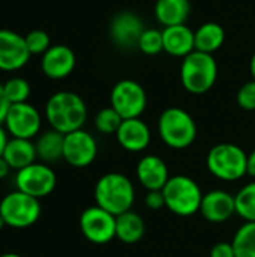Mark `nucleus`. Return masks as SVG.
I'll list each match as a JSON object with an SVG mask.
<instances>
[{"instance_id": "1", "label": "nucleus", "mask_w": 255, "mask_h": 257, "mask_svg": "<svg viewBox=\"0 0 255 257\" xmlns=\"http://www.w3.org/2000/svg\"><path fill=\"white\" fill-rule=\"evenodd\" d=\"M45 119L51 130L69 134L84 126L87 120V105L78 93L60 90L48 98L45 104Z\"/></svg>"}, {"instance_id": "2", "label": "nucleus", "mask_w": 255, "mask_h": 257, "mask_svg": "<svg viewBox=\"0 0 255 257\" xmlns=\"http://www.w3.org/2000/svg\"><path fill=\"white\" fill-rule=\"evenodd\" d=\"M93 194L96 205L116 217L131 211L135 202V188L131 179L119 172L102 175L95 185Z\"/></svg>"}, {"instance_id": "3", "label": "nucleus", "mask_w": 255, "mask_h": 257, "mask_svg": "<svg viewBox=\"0 0 255 257\" xmlns=\"http://www.w3.org/2000/svg\"><path fill=\"white\" fill-rule=\"evenodd\" d=\"M218 78V63L213 54L194 50L182 59L180 81L186 92L203 95L209 92Z\"/></svg>"}, {"instance_id": "4", "label": "nucleus", "mask_w": 255, "mask_h": 257, "mask_svg": "<svg viewBox=\"0 0 255 257\" xmlns=\"http://www.w3.org/2000/svg\"><path fill=\"white\" fill-rule=\"evenodd\" d=\"M161 140L171 149H186L197 139V123L194 117L180 107L165 108L158 119Z\"/></svg>"}, {"instance_id": "5", "label": "nucleus", "mask_w": 255, "mask_h": 257, "mask_svg": "<svg viewBox=\"0 0 255 257\" xmlns=\"http://www.w3.org/2000/svg\"><path fill=\"white\" fill-rule=\"evenodd\" d=\"M206 166L216 179L236 182L246 176L248 154L234 143H219L209 151Z\"/></svg>"}, {"instance_id": "6", "label": "nucleus", "mask_w": 255, "mask_h": 257, "mask_svg": "<svg viewBox=\"0 0 255 257\" xmlns=\"http://www.w3.org/2000/svg\"><path fill=\"white\" fill-rule=\"evenodd\" d=\"M165 208L179 217H192L200 212L203 191L200 185L186 175H176L162 188Z\"/></svg>"}, {"instance_id": "7", "label": "nucleus", "mask_w": 255, "mask_h": 257, "mask_svg": "<svg viewBox=\"0 0 255 257\" xmlns=\"http://www.w3.org/2000/svg\"><path fill=\"white\" fill-rule=\"evenodd\" d=\"M41 202L23 191H12L0 200V215L8 227L27 229L38 223L41 217Z\"/></svg>"}, {"instance_id": "8", "label": "nucleus", "mask_w": 255, "mask_h": 257, "mask_svg": "<svg viewBox=\"0 0 255 257\" xmlns=\"http://www.w3.org/2000/svg\"><path fill=\"white\" fill-rule=\"evenodd\" d=\"M110 105L122 116V119L141 117L147 107V93L135 80L117 81L110 93Z\"/></svg>"}, {"instance_id": "9", "label": "nucleus", "mask_w": 255, "mask_h": 257, "mask_svg": "<svg viewBox=\"0 0 255 257\" xmlns=\"http://www.w3.org/2000/svg\"><path fill=\"white\" fill-rule=\"evenodd\" d=\"M57 185V176L50 164L33 163L15 175V187L18 191H23L35 199H44L50 196Z\"/></svg>"}, {"instance_id": "10", "label": "nucleus", "mask_w": 255, "mask_h": 257, "mask_svg": "<svg viewBox=\"0 0 255 257\" xmlns=\"http://www.w3.org/2000/svg\"><path fill=\"white\" fill-rule=\"evenodd\" d=\"M80 230L92 244H108L116 238V215L107 212L98 205L90 206L80 215Z\"/></svg>"}, {"instance_id": "11", "label": "nucleus", "mask_w": 255, "mask_h": 257, "mask_svg": "<svg viewBox=\"0 0 255 257\" xmlns=\"http://www.w3.org/2000/svg\"><path fill=\"white\" fill-rule=\"evenodd\" d=\"M3 125L11 137L32 140L39 136L42 116L38 108L29 102L12 104Z\"/></svg>"}, {"instance_id": "12", "label": "nucleus", "mask_w": 255, "mask_h": 257, "mask_svg": "<svg viewBox=\"0 0 255 257\" xmlns=\"http://www.w3.org/2000/svg\"><path fill=\"white\" fill-rule=\"evenodd\" d=\"M98 157V142L86 130H77L65 134L63 160L77 169L90 166Z\"/></svg>"}, {"instance_id": "13", "label": "nucleus", "mask_w": 255, "mask_h": 257, "mask_svg": "<svg viewBox=\"0 0 255 257\" xmlns=\"http://www.w3.org/2000/svg\"><path fill=\"white\" fill-rule=\"evenodd\" d=\"M24 36L14 30L0 29V71H18L30 59Z\"/></svg>"}, {"instance_id": "14", "label": "nucleus", "mask_w": 255, "mask_h": 257, "mask_svg": "<svg viewBox=\"0 0 255 257\" xmlns=\"http://www.w3.org/2000/svg\"><path fill=\"white\" fill-rule=\"evenodd\" d=\"M146 30L143 20L131 11H122L117 15L113 17L110 23V38L111 41L123 48H132L137 47L140 36Z\"/></svg>"}, {"instance_id": "15", "label": "nucleus", "mask_w": 255, "mask_h": 257, "mask_svg": "<svg viewBox=\"0 0 255 257\" xmlns=\"http://www.w3.org/2000/svg\"><path fill=\"white\" fill-rule=\"evenodd\" d=\"M200 214L212 224H221L236 215L234 196L224 190H212L203 196Z\"/></svg>"}, {"instance_id": "16", "label": "nucleus", "mask_w": 255, "mask_h": 257, "mask_svg": "<svg viewBox=\"0 0 255 257\" xmlns=\"http://www.w3.org/2000/svg\"><path fill=\"white\" fill-rule=\"evenodd\" d=\"M77 59L75 53L63 44L51 45L41 59L42 72L51 80H62L72 74Z\"/></svg>"}, {"instance_id": "17", "label": "nucleus", "mask_w": 255, "mask_h": 257, "mask_svg": "<svg viewBox=\"0 0 255 257\" xmlns=\"http://www.w3.org/2000/svg\"><path fill=\"white\" fill-rule=\"evenodd\" d=\"M116 140L126 152L138 154L149 148L152 142V131L141 117L123 119L116 133Z\"/></svg>"}, {"instance_id": "18", "label": "nucleus", "mask_w": 255, "mask_h": 257, "mask_svg": "<svg viewBox=\"0 0 255 257\" xmlns=\"http://www.w3.org/2000/svg\"><path fill=\"white\" fill-rule=\"evenodd\" d=\"M135 173L140 185L147 191H161L171 178L168 166L158 155H144L138 161Z\"/></svg>"}, {"instance_id": "19", "label": "nucleus", "mask_w": 255, "mask_h": 257, "mask_svg": "<svg viewBox=\"0 0 255 257\" xmlns=\"http://www.w3.org/2000/svg\"><path fill=\"white\" fill-rule=\"evenodd\" d=\"M164 51L173 57H186L195 50L194 30L186 24H177L164 27L162 30Z\"/></svg>"}, {"instance_id": "20", "label": "nucleus", "mask_w": 255, "mask_h": 257, "mask_svg": "<svg viewBox=\"0 0 255 257\" xmlns=\"http://www.w3.org/2000/svg\"><path fill=\"white\" fill-rule=\"evenodd\" d=\"M2 157L9 164V167L17 172L36 163V160H38L36 148L32 140L14 139V137L9 139Z\"/></svg>"}, {"instance_id": "21", "label": "nucleus", "mask_w": 255, "mask_h": 257, "mask_svg": "<svg viewBox=\"0 0 255 257\" xmlns=\"http://www.w3.org/2000/svg\"><path fill=\"white\" fill-rule=\"evenodd\" d=\"M189 12V0H156L155 3V17L164 27L185 24Z\"/></svg>"}, {"instance_id": "22", "label": "nucleus", "mask_w": 255, "mask_h": 257, "mask_svg": "<svg viewBox=\"0 0 255 257\" xmlns=\"http://www.w3.org/2000/svg\"><path fill=\"white\" fill-rule=\"evenodd\" d=\"M146 233L143 217L132 209L116 217V238L123 244H135Z\"/></svg>"}, {"instance_id": "23", "label": "nucleus", "mask_w": 255, "mask_h": 257, "mask_svg": "<svg viewBox=\"0 0 255 257\" xmlns=\"http://www.w3.org/2000/svg\"><path fill=\"white\" fill-rule=\"evenodd\" d=\"M63 142L65 134L56 130H48L39 134L38 140L35 142L38 160L45 164H53L59 160H63Z\"/></svg>"}, {"instance_id": "24", "label": "nucleus", "mask_w": 255, "mask_h": 257, "mask_svg": "<svg viewBox=\"0 0 255 257\" xmlns=\"http://www.w3.org/2000/svg\"><path fill=\"white\" fill-rule=\"evenodd\" d=\"M194 38H195L197 51L213 54L222 47L225 41V30L221 24L215 21H207V23H203L194 32Z\"/></svg>"}, {"instance_id": "25", "label": "nucleus", "mask_w": 255, "mask_h": 257, "mask_svg": "<svg viewBox=\"0 0 255 257\" xmlns=\"http://www.w3.org/2000/svg\"><path fill=\"white\" fill-rule=\"evenodd\" d=\"M236 257H255V221H245L231 241Z\"/></svg>"}, {"instance_id": "26", "label": "nucleus", "mask_w": 255, "mask_h": 257, "mask_svg": "<svg viewBox=\"0 0 255 257\" xmlns=\"http://www.w3.org/2000/svg\"><path fill=\"white\" fill-rule=\"evenodd\" d=\"M236 215L243 221H255V181L242 187L234 196Z\"/></svg>"}, {"instance_id": "27", "label": "nucleus", "mask_w": 255, "mask_h": 257, "mask_svg": "<svg viewBox=\"0 0 255 257\" xmlns=\"http://www.w3.org/2000/svg\"><path fill=\"white\" fill-rule=\"evenodd\" d=\"M3 90H5V95H6L8 101L11 102V105L27 102V99L32 93V87H30L29 81L23 77H12V78L6 80L3 83Z\"/></svg>"}, {"instance_id": "28", "label": "nucleus", "mask_w": 255, "mask_h": 257, "mask_svg": "<svg viewBox=\"0 0 255 257\" xmlns=\"http://www.w3.org/2000/svg\"><path fill=\"white\" fill-rule=\"evenodd\" d=\"M122 122H123L122 116L111 105L99 110L95 116V128L98 133H101L104 136H110V134L116 136Z\"/></svg>"}, {"instance_id": "29", "label": "nucleus", "mask_w": 255, "mask_h": 257, "mask_svg": "<svg viewBox=\"0 0 255 257\" xmlns=\"http://www.w3.org/2000/svg\"><path fill=\"white\" fill-rule=\"evenodd\" d=\"M137 48L147 56H155L164 51V42H162V32L156 29H146L143 35L138 39Z\"/></svg>"}, {"instance_id": "30", "label": "nucleus", "mask_w": 255, "mask_h": 257, "mask_svg": "<svg viewBox=\"0 0 255 257\" xmlns=\"http://www.w3.org/2000/svg\"><path fill=\"white\" fill-rule=\"evenodd\" d=\"M26 45L30 51V54H44L51 47V39L45 30L35 29L30 30L26 36Z\"/></svg>"}, {"instance_id": "31", "label": "nucleus", "mask_w": 255, "mask_h": 257, "mask_svg": "<svg viewBox=\"0 0 255 257\" xmlns=\"http://www.w3.org/2000/svg\"><path fill=\"white\" fill-rule=\"evenodd\" d=\"M236 102L245 111H255V80L246 81L237 90Z\"/></svg>"}, {"instance_id": "32", "label": "nucleus", "mask_w": 255, "mask_h": 257, "mask_svg": "<svg viewBox=\"0 0 255 257\" xmlns=\"http://www.w3.org/2000/svg\"><path fill=\"white\" fill-rule=\"evenodd\" d=\"M144 203L150 211H159V209L165 208V199H164L162 190L161 191H147Z\"/></svg>"}, {"instance_id": "33", "label": "nucleus", "mask_w": 255, "mask_h": 257, "mask_svg": "<svg viewBox=\"0 0 255 257\" xmlns=\"http://www.w3.org/2000/svg\"><path fill=\"white\" fill-rule=\"evenodd\" d=\"M210 257H236L234 248L231 242H216L212 250H210Z\"/></svg>"}, {"instance_id": "34", "label": "nucleus", "mask_w": 255, "mask_h": 257, "mask_svg": "<svg viewBox=\"0 0 255 257\" xmlns=\"http://www.w3.org/2000/svg\"><path fill=\"white\" fill-rule=\"evenodd\" d=\"M9 107H11V102L8 101V98L5 95V90H3V84L0 83V125L5 123V119H6V114L9 111Z\"/></svg>"}, {"instance_id": "35", "label": "nucleus", "mask_w": 255, "mask_h": 257, "mask_svg": "<svg viewBox=\"0 0 255 257\" xmlns=\"http://www.w3.org/2000/svg\"><path fill=\"white\" fill-rule=\"evenodd\" d=\"M246 175L255 181V149L248 154V166H246Z\"/></svg>"}, {"instance_id": "36", "label": "nucleus", "mask_w": 255, "mask_h": 257, "mask_svg": "<svg viewBox=\"0 0 255 257\" xmlns=\"http://www.w3.org/2000/svg\"><path fill=\"white\" fill-rule=\"evenodd\" d=\"M8 142H9L8 131H6V128H5V126H2V125H0V157H2V155H3V152H5V148H6Z\"/></svg>"}, {"instance_id": "37", "label": "nucleus", "mask_w": 255, "mask_h": 257, "mask_svg": "<svg viewBox=\"0 0 255 257\" xmlns=\"http://www.w3.org/2000/svg\"><path fill=\"white\" fill-rule=\"evenodd\" d=\"M12 169L9 167V164L5 161V158L3 157H0V179H5V178H8V175H9V172H11Z\"/></svg>"}, {"instance_id": "38", "label": "nucleus", "mask_w": 255, "mask_h": 257, "mask_svg": "<svg viewBox=\"0 0 255 257\" xmlns=\"http://www.w3.org/2000/svg\"><path fill=\"white\" fill-rule=\"evenodd\" d=\"M249 72L252 75V80H255V53L251 57V62H249Z\"/></svg>"}, {"instance_id": "39", "label": "nucleus", "mask_w": 255, "mask_h": 257, "mask_svg": "<svg viewBox=\"0 0 255 257\" xmlns=\"http://www.w3.org/2000/svg\"><path fill=\"white\" fill-rule=\"evenodd\" d=\"M5 227H6V223H5V220H3V217L0 215V232H2V230H3Z\"/></svg>"}, {"instance_id": "40", "label": "nucleus", "mask_w": 255, "mask_h": 257, "mask_svg": "<svg viewBox=\"0 0 255 257\" xmlns=\"http://www.w3.org/2000/svg\"><path fill=\"white\" fill-rule=\"evenodd\" d=\"M0 257H23V256H20V254H17V253H6V254H2Z\"/></svg>"}]
</instances>
